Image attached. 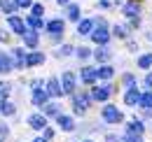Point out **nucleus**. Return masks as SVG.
I'll use <instances>...</instances> for the list:
<instances>
[{"label":"nucleus","instance_id":"4","mask_svg":"<svg viewBox=\"0 0 152 142\" xmlns=\"http://www.w3.org/2000/svg\"><path fill=\"white\" fill-rule=\"evenodd\" d=\"M73 105H75V112H77V114H82V112L89 107V98H87L84 93H80V96L73 98Z\"/></svg>","mask_w":152,"mask_h":142},{"label":"nucleus","instance_id":"22","mask_svg":"<svg viewBox=\"0 0 152 142\" xmlns=\"http://www.w3.org/2000/svg\"><path fill=\"white\" fill-rule=\"evenodd\" d=\"M138 68H152V54H145L138 58Z\"/></svg>","mask_w":152,"mask_h":142},{"label":"nucleus","instance_id":"13","mask_svg":"<svg viewBox=\"0 0 152 142\" xmlns=\"http://www.w3.org/2000/svg\"><path fill=\"white\" fill-rule=\"evenodd\" d=\"M23 42H26V47L35 49V47H38V35H35L33 30H26V33H23Z\"/></svg>","mask_w":152,"mask_h":142},{"label":"nucleus","instance_id":"30","mask_svg":"<svg viewBox=\"0 0 152 142\" xmlns=\"http://www.w3.org/2000/svg\"><path fill=\"white\" fill-rule=\"evenodd\" d=\"M115 35H117V37H126V28H122V26H115Z\"/></svg>","mask_w":152,"mask_h":142},{"label":"nucleus","instance_id":"19","mask_svg":"<svg viewBox=\"0 0 152 142\" xmlns=\"http://www.w3.org/2000/svg\"><path fill=\"white\" fill-rule=\"evenodd\" d=\"M0 7H2L5 14H12L14 7H17V2H14V0H0Z\"/></svg>","mask_w":152,"mask_h":142},{"label":"nucleus","instance_id":"26","mask_svg":"<svg viewBox=\"0 0 152 142\" xmlns=\"http://www.w3.org/2000/svg\"><path fill=\"white\" fill-rule=\"evenodd\" d=\"M54 114H58L56 105H45V117H54Z\"/></svg>","mask_w":152,"mask_h":142},{"label":"nucleus","instance_id":"27","mask_svg":"<svg viewBox=\"0 0 152 142\" xmlns=\"http://www.w3.org/2000/svg\"><path fill=\"white\" fill-rule=\"evenodd\" d=\"M14 58H17V65H23V63H26V56H23V51H21V49H17V51H14Z\"/></svg>","mask_w":152,"mask_h":142},{"label":"nucleus","instance_id":"29","mask_svg":"<svg viewBox=\"0 0 152 142\" xmlns=\"http://www.w3.org/2000/svg\"><path fill=\"white\" fill-rule=\"evenodd\" d=\"M10 93V84H0V100H5Z\"/></svg>","mask_w":152,"mask_h":142},{"label":"nucleus","instance_id":"3","mask_svg":"<svg viewBox=\"0 0 152 142\" xmlns=\"http://www.w3.org/2000/svg\"><path fill=\"white\" fill-rule=\"evenodd\" d=\"M61 89H63V93H73V91H75V75H73V72H63Z\"/></svg>","mask_w":152,"mask_h":142},{"label":"nucleus","instance_id":"20","mask_svg":"<svg viewBox=\"0 0 152 142\" xmlns=\"http://www.w3.org/2000/svg\"><path fill=\"white\" fill-rule=\"evenodd\" d=\"M140 107H145V109H152V93H140Z\"/></svg>","mask_w":152,"mask_h":142},{"label":"nucleus","instance_id":"28","mask_svg":"<svg viewBox=\"0 0 152 142\" xmlns=\"http://www.w3.org/2000/svg\"><path fill=\"white\" fill-rule=\"evenodd\" d=\"M2 114H14V105L7 103V100H2Z\"/></svg>","mask_w":152,"mask_h":142},{"label":"nucleus","instance_id":"33","mask_svg":"<svg viewBox=\"0 0 152 142\" xmlns=\"http://www.w3.org/2000/svg\"><path fill=\"white\" fill-rule=\"evenodd\" d=\"M42 12H45V7H42V5H33V17H40Z\"/></svg>","mask_w":152,"mask_h":142},{"label":"nucleus","instance_id":"7","mask_svg":"<svg viewBox=\"0 0 152 142\" xmlns=\"http://www.w3.org/2000/svg\"><path fill=\"white\" fill-rule=\"evenodd\" d=\"M10 26H12V30L14 33H26V23H23V19H19V17H10Z\"/></svg>","mask_w":152,"mask_h":142},{"label":"nucleus","instance_id":"10","mask_svg":"<svg viewBox=\"0 0 152 142\" xmlns=\"http://www.w3.org/2000/svg\"><path fill=\"white\" fill-rule=\"evenodd\" d=\"M40 63H45V54L33 51V54L26 56V65H40Z\"/></svg>","mask_w":152,"mask_h":142},{"label":"nucleus","instance_id":"2","mask_svg":"<svg viewBox=\"0 0 152 142\" xmlns=\"http://www.w3.org/2000/svg\"><path fill=\"white\" fill-rule=\"evenodd\" d=\"M103 119H105L108 124H119V121H122V112H119L117 107L108 105L105 109H103Z\"/></svg>","mask_w":152,"mask_h":142},{"label":"nucleus","instance_id":"23","mask_svg":"<svg viewBox=\"0 0 152 142\" xmlns=\"http://www.w3.org/2000/svg\"><path fill=\"white\" fill-rule=\"evenodd\" d=\"M113 75H115V70L110 68V65H103V68L98 70V77H101V79H110Z\"/></svg>","mask_w":152,"mask_h":142},{"label":"nucleus","instance_id":"38","mask_svg":"<svg viewBox=\"0 0 152 142\" xmlns=\"http://www.w3.org/2000/svg\"><path fill=\"white\" fill-rule=\"evenodd\" d=\"M126 142H140V140H138V135H131V133H129V135H126Z\"/></svg>","mask_w":152,"mask_h":142},{"label":"nucleus","instance_id":"31","mask_svg":"<svg viewBox=\"0 0 152 142\" xmlns=\"http://www.w3.org/2000/svg\"><path fill=\"white\" fill-rule=\"evenodd\" d=\"M96 58H98V61H108V51H105V49H98V51H96Z\"/></svg>","mask_w":152,"mask_h":142},{"label":"nucleus","instance_id":"12","mask_svg":"<svg viewBox=\"0 0 152 142\" xmlns=\"http://www.w3.org/2000/svg\"><path fill=\"white\" fill-rule=\"evenodd\" d=\"M91 98H94V100H108V98H110V89H108V86H103V89L98 86V89H94Z\"/></svg>","mask_w":152,"mask_h":142},{"label":"nucleus","instance_id":"1","mask_svg":"<svg viewBox=\"0 0 152 142\" xmlns=\"http://www.w3.org/2000/svg\"><path fill=\"white\" fill-rule=\"evenodd\" d=\"M91 40H94L96 44H108L110 35H108V23L105 21H98V28L91 33Z\"/></svg>","mask_w":152,"mask_h":142},{"label":"nucleus","instance_id":"8","mask_svg":"<svg viewBox=\"0 0 152 142\" xmlns=\"http://www.w3.org/2000/svg\"><path fill=\"white\" fill-rule=\"evenodd\" d=\"M47 30H49L52 35H56V37H58V33H63V21H61V19L49 21V23H47Z\"/></svg>","mask_w":152,"mask_h":142},{"label":"nucleus","instance_id":"17","mask_svg":"<svg viewBox=\"0 0 152 142\" xmlns=\"http://www.w3.org/2000/svg\"><path fill=\"white\" fill-rule=\"evenodd\" d=\"M58 126H61L63 130H73V119L66 117V114H58Z\"/></svg>","mask_w":152,"mask_h":142},{"label":"nucleus","instance_id":"11","mask_svg":"<svg viewBox=\"0 0 152 142\" xmlns=\"http://www.w3.org/2000/svg\"><path fill=\"white\" fill-rule=\"evenodd\" d=\"M124 103L126 105H136V103H140V93L136 89H129L126 91V96H124Z\"/></svg>","mask_w":152,"mask_h":142},{"label":"nucleus","instance_id":"32","mask_svg":"<svg viewBox=\"0 0 152 142\" xmlns=\"http://www.w3.org/2000/svg\"><path fill=\"white\" fill-rule=\"evenodd\" d=\"M89 49H87V47H80V49H77V56H80V58H87V56H89Z\"/></svg>","mask_w":152,"mask_h":142},{"label":"nucleus","instance_id":"15","mask_svg":"<svg viewBox=\"0 0 152 142\" xmlns=\"http://www.w3.org/2000/svg\"><path fill=\"white\" fill-rule=\"evenodd\" d=\"M28 124L33 126V128H45V114H33L28 119Z\"/></svg>","mask_w":152,"mask_h":142},{"label":"nucleus","instance_id":"14","mask_svg":"<svg viewBox=\"0 0 152 142\" xmlns=\"http://www.w3.org/2000/svg\"><path fill=\"white\" fill-rule=\"evenodd\" d=\"M91 28H94V21H89V19H84V21H80V23H77V33H80V35L91 33Z\"/></svg>","mask_w":152,"mask_h":142},{"label":"nucleus","instance_id":"21","mask_svg":"<svg viewBox=\"0 0 152 142\" xmlns=\"http://www.w3.org/2000/svg\"><path fill=\"white\" fill-rule=\"evenodd\" d=\"M129 133L140 138V133H143V124H140V121H131V124H129Z\"/></svg>","mask_w":152,"mask_h":142},{"label":"nucleus","instance_id":"24","mask_svg":"<svg viewBox=\"0 0 152 142\" xmlns=\"http://www.w3.org/2000/svg\"><path fill=\"white\" fill-rule=\"evenodd\" d=\"M68 17H70V21H77V19H80V7H77V5H70V7H68Z\"/></svg>","mask_w":152,"mask_h":142},{"label":"nucleus","instance_id":"5","mask_svg":"<svg viewBox=\"0 0 152 142\" xmlns=\"http://www.w3.org/2000/svg\"><path fill=\"white\" fill-rule=\"evenodd\" d=\"M96 77H98V70H94V68H82V82L84 84H94Z\"/></svg>","mask_w":152,"mask_h":142},{"label":"nucleus","instance_id":"16","mask_svg":"<svg viewBox=\"0 0 152 142\" xmlns=\"http://www.w3.org/2000/svg\"><path fill=\"white\" fill-rule=\"evenodd\" d=\"M12 65H14V63H12V61H10L2 51H0V72H10V70H12Z\"/></svg>","mask_w":152,"mask_h":142},{"label":"nucleus","instance_id":"35","mask_svg":"<svg viewBox=\"0 0 152 142\" xmlns=\"http://www.w3.org/2000/svg\"><path fill=\"white\" fill-rule=\"evenodd\" d=\"M14 2H17V7H31L33 5L31 0H14Z\"/></svg>","mask_w":152,"mask_h":142},{"label":"nucleus","instance_id":"37","mask_svg":"<svg viewBox=\"0 0 152 142\" xmlns=\"http://www.w3.org/2000/svg\"><path fill=\"white\" fill-rule=\"evenodd\" d=\"M52 135H54V130H52V128H45V140H49Z\"/></svg>","mask_w":152,"mask_h":142},{"label":"nucleus","instance_id":"25","mask_svg":"<svg viewBox=\"0 0 152 142\" xmlns=\"http://www.w3.org/2000/svg\"><path fill=\"white\" fill-rule=\"evenodd\" d=\"M26 21H28V26H31V28H42V26H45V23L40 21V17H28Z\"/></svg>","mask_w":152,"mask_h":142},{"label":"nucleus","instance_id":"9","mask_svg":"<svg viewBox=\"0 0 152 142\" xmlns=\"http://www.w3.org/2000/svg\"><path fill=\"white\" fill-rule=\"evenodd\" d=\"M47 96H49V93L45 89H35L33 91V103H35V105H47Z\"/></svg>","mask_w":152,"mask_h":142},{"label":"nucleus","instance_id":"39","mask_svg":"<svg viewBox=\"0 0 152 142\" xmlns=\"http://www.w3.org/2000/svg\"><path fill=\"white\" fill-rule=\"evenodd\" d=\"M35 142H47V140H45V138H38V140H35Z\"/></svg>","mask_w":152,"mask_h":142},{"label":"nucleus","instance_id":"6","mask_svg":"<svg viewBox=\"0 0 152 142\" xmlns=\"http://www.w3.org/2000/svg\"><path fill=\"white\" fill-rule=\"evenodd\" d=\"M47 93L54 96V98H58V96H63V89H61V84H58L56 79H49V82H47Z\"/></svg>","mask_w":152,"mask_h":142},{"label":"nucleus","instance_id":"18","mask_svg":"<svg viewBox=\"0 0 152 142\" xmlns=\"http://www.w3.org/2000/svg\"><path fill=\"white\" fill-rule=\"evenodd\" d=\"M124 14H126V17L138 19V2H129V5H124Z\"/></svg>","mask_w":152,"mask_h":142},{"label":"nucleus","instance_id":"36","mask_svg":"<svg viewBox=\"0 0 152 142\" xmlns=\"http://www.w3.org/2000/svg\"><path fill=\"white\" fill-rule=\"evenodd\" d=\"M58 54H61V56H68V54H73V49H70V47H63Z\"/></svg>","mask_w":152,"mask_h":142},{"label":"nucleus","instance_id":"34","mask_svg":"<svg viewBox=\"0 0 152 142\" xmlns=\"http://www.w3.org/2000/svg\"><path fill=\"white\" fill-rule=\"evenodd\" d=\"M124 84H126L129 89H133V75H124Z\"/></svg>","mask_w":152,"mask_h":142}]
</instances>
